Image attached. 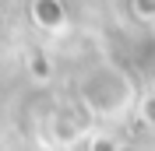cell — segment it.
<instances>
[{
	"label": "cell",
	"mask_w": 155,
	"mask_h": 151,
	"mask_svg": "<svg viewBox=\"0 0 155 151\" xmlns=\"http://www.w3.org/2000/svg\"><path fill=\"white\" fill-rule=\"evenodd\" d=\"M81 105L92 116L102 120H116L134 105V85L127 81L120 70H99L95 77H88V85L81 88Z\"/></svg>",
	"instance_id": "obj_1"
},
{
	"label": "cell",
	"mask_w": 155,
	"mask_h": 151,
	"mask_svg": "<svg viewBox=\"0 0 155 151\" xmlns=\"http://www.w3.org/2000/svg\"><path fill=\"white\" fill-rule=\"evenodd\" d=\"M85 133V120H71V116H64V113H57L53 116V127H49V137L57 144H71V141H78Z\"/></svg>",
	"instance_id": "obj_2"
},
{
	"label": "cell",
	"mask_w": 155,
	"mask_h": 151,
	"mask_svg": "<svg viewBox=\"0 0 155 151\" xmlns=\"http://www.w3.org/2000/svg\"><path fill=\"white\" fill-rule=\"evenodd\" d=\"M32 11H35V18L46 25V28H57L60 21H64V11H60L57 0H35L32 4Z\"/></svg>",
	"instance_id": "obj_3"
},
{
	"label": "cell",
	"mask_w": 155,
	"mask_h": 151,
	"mask_svg": "<svg viewBox=\"0 0 155 151\" xmlns=\"http://www.w3.org/2000/svg\"><path fill=\"white\" fill-rule=\"evenodd\" d=\"M88 151H120V141H113V137H92V144H88Z\"/></svg>",
	"instance_id": "obj_4"
},
{
	"label": "cell",
	"mask_w": 155,
	"mask_h": 151,
	"mask_svg": "<svg viewBox=\"0 0 155 151\" xmlns=\"http://www.w3.org/2000/svg\"><path fill=\"white\" fill-rule=\"evenodd\" d=\"M141 116H145V123H148V127L155 130V95H152V98L145 102V109H141Z\"/></svg>",
	"instance_id": "obj_5"
},
{
	"label": "cell",
	"mask_w": 155,
	"mask_h": 151,
	"mask_svg": "<svg viewBox=\"0 0 155 151\" xmlns=\"http://www.w3.org/2000/svg\"><path fill=\"white\" fill-rule=\"evenodd\" d=\"M120 151H141L137 144H120Z\"/></svg>",
	"instance_id": "obj_6"
}]
</instances>
